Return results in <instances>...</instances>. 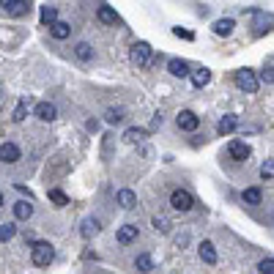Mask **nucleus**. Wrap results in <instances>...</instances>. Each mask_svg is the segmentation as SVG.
I'll return each mask as SVG.
<instances>
[{"label": "nucleus", "mask_w": 274, "mask_h": 274, "mask_svg": "<svg viewBox=\"0 0 274 274\" xmlns=\"http://www.w3.org/2000/svg\"><path fill=\"white\" fill-rule=\"evenodd\" d=\"M0 162H6V165L20 162V148H17L14 143H3L0 145Z\"/></svg>", "instance_id": "9"}, {"label": "nucleus", "mask_w": 274, "mask_h": 274, "mask_svg": "<svg viewBox=\"0 0 274 274\" xmlns=\"http://www.w3.org/2000/svg\"><path fill=\"white\" fill-rule=\"evenodd\" d=\"M0 206H3V192H0Z\"/></svg>", "instance_id": "36"}, {"label": "nucleus", "mask_w": 274, "mask_h": 274, "mask_svg": "<svg viewBox=\"0 0 274 274\" xmlns=\"http://www.w3.org/2000/svg\"><path fill=\"white\" fill-rule=\"evenodd\" d=\"M33 113H36L39 121H55V107H52L50 102H39L36 107H33Z\"/></svg>", "instance_id": "13"}, {"label": "nucleus", "mask_w": 274, "mask_h": 274, "mask_svg": "<svg viewBox=\"0 0 274 274\" xmlns=\"http://www.w3.org/2000/svg\"><path fill=\"white\" fill-rule=\"evenodd\" d=\"M50 33H52V39H58V42H63V39H69V33H72V25L69 22H52L50 25Z\"/></svg>", "instance_id": "14"}, {"label": "nucleus", "mask_w": 274, "mask_h": 274, "mask_svg": "<svg viewBox=\"0 0 274 274\" xmlns=\"http://www.w3.org/2000/svg\"><path fill=\"white\" fill-rule=\"evenodd\" d=\"M14 217L17 219H31L33 217V203H28V200H20V203H14Z\"/></svg>", "instance_id": "18"}, {"label": "nucleus", "mask_w": 274, "mask_h": 274, "mask_svg": "<svg viewBox=\"0 0 274 274\" xmlns=\"http://www.w3.org/2000/svg\"><path fill=\"white\" fill-rule=\"evenodd\" d=\"M173 36L184 39V42H195V33H192V31H184V28H173Z\"/></svg>", "instance_id": "34"}, {"label": "nucleus", "mask_w": 274, "mask_h": 274, "mask_svg": "<svg viewBox=\"0 0 274 274\" xmlns=\"http://www.w3.org/2000/svg\"><path fill=\"white\" fill-rule=\"evenodd\" d=\"M99 230H102V225H99V219H85V222H83V228H80V236H83L85 241H91V238L96 236Z\"/></svg>", "instance_id": "16"}, {"label": "nucleus", "mask_w": 274, "mask_h": 274, "mask_svg": "<svg viewBox=\"0 0 274 274\" xmlns=\"http://www.w3.org/2000/svg\"><path fill=\"white\" fill-rule=\"evenodd\" d=\"M170 206L176 208V211H189V208L195 206V197H192L186 189H176L170 195Z\"/></svg>", "instance_id": "4"}, {"label": "nucleus", "mask_w": 274, "mask_h": 274, "mask_svg": "<svg viewBox=\"0 0 274 274\" xmlns=\"http://www.w3.org/2000/svg\"><path fill=\"white\" fill-rule=\"evenodd\" d=\"M260 80H263V83H269V85H274V69L266 66L263 72H260Z\"/></svg>", "instance_id": "35"}, {"label": "nucleus", "mask_w": 274, "mask_h": 274, "mask_svg": "<svg viewBox=\"0 0 274 274\" xmlns=\"http://www.w3.org/2000/svg\"><path fill=\"white\" fill-rule=\"evenodd\" d=\"M255 17H258V22H255V36H263L266 31H271L274 17H269L266 11H255Z\"/></svg>", "instance_id": "10"}, {"label": "nucleus", "mask_w": 274, "mask_h": 274, "mask_svg": "<svg viewBox=\"0 0 274 274\" xmlns=\"http://www.w3.org/2000/svg\"><path fill=\"white\" fill-rule=\"evenodd\" d=\"M189 74H192V83H195V88H206V85L211 83V69H206V66L195 69V72H189Z\"/></svg>", "instance_id": "11"}, {"label": "nucleus", "mask_w": 274, "mask_h": 274, "mask_svg": "<svg viewBox=\"0 0 274 274\" xmlns=\"http://www.w3.org/2000/svg\"><path fill=\"white\" fill-rule=\"evenodd\" d=\"M151 225H154L156 233H170V219H167V217H154V219H151Z\"/></svg>", "instance_id": "29"}, {"label": "nucleus", "mask_w": 274, "mask_h": 274, "mask_svg": "<svg viewBox=\"0 0 274 274\" xmlns=\"http://www.w3.org/2000/svg\"><path fill=\"white\" fill-rule=\"evenodd\" d=\"M14 233H17V228H14V225L3 222V225H0V241H9V238L14 236Z\"/></svg>", "instance_id": "32"}, {"label": "nucleus", "mask_w": 274, "mask_h": 274, "mask_svg": "<svg viewBox=\"0 0 274 274\" xmlns=\"http://www.w3.org/2000/svg\"><path fill=\"white\" fill-rule=\"evenodd\" d=\"M47 197H50L55 206H66V203H69L66 192H61V189H50V192H47Z\"/></svg>", "instance_id": "30"}, {"label": "nucleus", "mask_w": 274, "mask_h": 274, "mask_svg": "<svg viewBox=\"0 0 274 274\" xmlns=\"http://www.w3.org/2000/svg\"><path fill=\"white\" fill-rule=\"evenodd\" d=\"M132 63H137V66H151L154 63V50H151L148 42H137L132 47Z\"/></svg>", "instance_id": "3"}, {"label": "nucleus", "mask_w": 274, "mask_h": 274, "mask_svg": "<svg viewBox=\"0 0 274 274\" xmlns=\"http://www.w3.org/2000/svg\"><path fill=\"white\" fill-rule=\"evenodd\" d=\"M145 137H148V132L140 129V126H132V129L124 132V140H126V143H143Z\"/></svg>", "instance_id": "22"}, {"label": "nucleus", "mask_w": 274, "mask_h": 274, "mask_svg": "<svg viewBox=\"0 0 274 274\" xmlns=\"http://www.w3.org/2000/svg\"><path fill=\"white\" fill-rule=\"evenodd\" d=\"M0 96H3V93H0Z\"/></svg>", "instance_id": "37"}, {"label": "nucleus", "mask_w": 274, "mask_h": 274, "mask_svg": "<svg viewBox=\"0 0 274 274\" xmlns=\"http://www.w3.org/2000/svg\"><path fill=\"white\" fill-rule=\"evenodd\" d=\"M233 28H236V22H233L230 17H222V20L214 22V33H217V36H230Z\"/></svg>", "instance_id": "17"}, {"label": "nucleus", "mask_w": 274, "mask_h": 274, "mask_svg": "<svg viewBox=\"0 0 274 274\" xmlns=\"http://www.w3.org/2000/svg\"><path fill=\"white\" fill-rule=\"evenodd\" d=\"M228 154H230V159L244 162V159L249 156V145H247V143H241V140H230V145H228Z\"/></svg>", "instance_id": "7"}, {"label": "nucleus", "mask_w": 274, "mask_h": 274, "mask_svg": "<svg viewBox=\"0 0 274 274\" xmlns=\"http://www.w3.org/2000/svg\"><path fill=\"white\" fill-rule=\"evenodd\" d=\"M260 178H263V181L274 178V162H271V159H266L263 165H260Z\"/></svg>", "instance_id": "31"}, {"label": "nucleus", "mask_w": 274, "mask_h": 274, "mask_svg": "<svg viewBox=\"0 0 274 274\" xmlns=\"http://www.w3.org/2000/svg\"><path fill=\"white\" fill-rule=\"evenodd\" d=\"M96 17H99V22H102V25H115V22H118V14H115L110 6H99Z\"/></svg>", "instance_id": "19"}, {"label": "nucleus", "mask_w": 274, "mask_h": 274, "mask_svg": "<svg viewBox=\"0 0 274 274\" xmlns=\"http://www.w3.org/2000/svg\"><path fill=\"white\" fill-rule=\"evenodd\" d=\"M176 124H178V129H184V132H195L197 126H200V118H197L192 110H181L178 118H176Z\"/></svg>", "instance_id": "6"}, {"label": "nucleus", "mask_w": 274, "mask_h": 274, "mask_svg": "<svg viewBox=\"0 0 274 274\" xmlns=\"http://www.w3.org/2000/svg\"><path fill=\"white\" fill-rule=\"evenodd\" d=\"M137 225H121L118 228V233H115V238H118V244H132V241H137Z\"/></svg>", "instance_id": "8"}, {"label": "nucleus", "mask_w": 274, "mask_h": 274, "mask_svg": "<svg viewBox=\"0 0 274 274\" xmlns=\"http://www.w3.org/2000/svg\"><path fill=\"white\" fill-rule=\"evenodd\" d=\"M58 20V9L55 6H42V25H52Z\"/></svg>", "instance_id": "26"}, {"label": "nucleus", "mask_w": 274, "mask_h": 274, "mask_svg": "<svg viewBox=\"0 0 274 274\" xmlns=\"http://www.w3.org/2000/svg\"><path fill=\"white\" fill-rule=\"evenodd\" d=\"M124 118H126V115H124V110H121V107H110L107 113H104V121H107V124H121Z\"/></svg>", "instance_id": "27"}, {"label": "nucleus", "mask_w": 274, "mask_h": 274, "mask_svg": "<svg viewBox=\"0 0 274 274\" xmlns=\"http://www.w3.org/2000/svg\"><path fill=\"white\" fill-rule=\"evenodd\" d=\"M236 126H238V118H236V115H225V118H219V124H217V132H219V135H230V132L233 129H236Z\"/></svg>", "instance_id": "20"}, {"label": "nucleus", "mask_w": 274, "mask_h": 274, "mask_svg": "<svg viewBox=\"0 0 274 274\" xmlns=\"http://www.w3.org/2000/svg\"><path fill=\"white\" fill-rule=\"evenodd\" d=\"M52 258H55V249H52L50 241H36L31 249V260L33 266H50Z\"/></svg>", "instance_id": "1"}, {"label": "nucleus", "mask_w": 274, "mask_h": 274, "mask_svg": "<svg viewBox=\"0 0 274 274\" xmlns=\"http://www.w3.org/2000/svg\"><path fill=\"white\" fill-rule=\"evenodd\" d=\"M118 203H121V208H135V203H137L135 192H132V189H121L118 192Z\"/></svg>", "instance_id": "23"}, {"label": "nucleus", "mask_w": 274, "mask_h": 274, "mask_svg": "<svg viewBox=\"0 0 274 274\" xmlns=\"http://www.w3.org/2000/svg\"><path fill=\"white\" fill-rule=\"evenodd\" d=\"M135 269H137V271H143V274L154 271V260H151V255H137V260H135Z\"/></svg>", "instance_id": "24"}, {"label": "nucleus", "mask_w": 274, "mask_h": 274, "mask_svg": "<svg viewBox=\"0 0 274 274\" xmlns=\"http://www.w3.org/2000/svg\"><path fill=\"white\" fill-rule=\"evenodd\" d=\"M0 6H3V11L11 17H25L28 11H31V3H28V0H0Z\"/></svg>", "instance_id": "5"}, {"label": "nucleus", "mask_w": 274, "mask_h": 274, "mask_svg": "<svg viewBox=\"0 0 274 274\" xmlns=\"http://www.w3.org/2000/svg\"><path fill=\"white\" fill-rule=\"evenodd\" d=\"M74 55L80 58V61H85L88 63L91 58H93V50H91V44H85V42H80L77 47H74Z\"/></svg>", "instance_id": "25"}, {"label": "nucleus", "mask_w": 274, "mask_h": 274, "mask_svg": "<svg viewBox=\"0 0 274 274\" xmlns=\"http://www.w3.org/2000/svg\"><path fill=\"white\" fill-rule=\"evenodd\" d=\"M25 115H28V99H20V104H17L11 121H14V124H22V121H25Z\"/></svg>", "instance_id": "28"}, {"label": "nucleus", "mask_w": 274, "mask_h": 274, "mask_svg": "<svg viewBox=\"0 0 274 274\" xmlns=\"http://www.w3.org/2000/svg\"><path fill=\"white\" fill-rule=\"evenodd\" d=\"M167 72H170L173 77H186V74H189V63L181 61V58H170V63H167Z\"/></svg>", "instance_id": "12"}, {"label": "nucleus", "mask_w": 274, "mask_h": 274, "mask_svg": "<svg viewBox=\"0 0 274 274\" xmlns=\"http://www.w3.org/2000/svg\"><path fill=\"white\" fill-rule=\"evenodd\" d=\"M200 260H203V263H208V266L217 263V249H214L211 241H203L200 244Z\"/></svg>", "instance_id": "15"}, {"label": "nucleus", "mask_w": 274, "mask_h": 274, "mask_svg": "<svg viewBox=\"0 0 274 274\" xmlns=\"http://www.w3.org/2000/svg\"><path fill=\"white\" fill-rule=\"evenodd\" d=\"M258 271H260V274H274V258L260 260V263H258Z\"/></svg>", "instance_id": "33"}, {"label": "nucleus", "mask_w": 274, "mask_h": 274, "mask_svg": "<svg viewBox=\"0 0 274 274\" xmlns=\"http://www.w3.org/2000/svg\"><path fill=\"white\" fill-rule=\"evenodd\" d=\"M236 85L244 93H255V91H258V85H260V77L252 72V69H238V72H236Z\"/></svg>", "instance_id": "2"}, {"label": "nucleus", "mask_w": 274, "mask_h": 274, "mask_svg": "<svg viewBox=\"0 0 274 274\" xmlns=\"http://www.w3.org/2000/svg\"><path fill=\"white\" fill-rule=\"evenodd\" d=\"M241 200L247 203V206H258L260 200H263V192L258 189V186H249V189H244V195H241Z\"/></svg>", "instance_id": "21"}]
</instances>
